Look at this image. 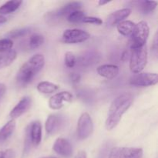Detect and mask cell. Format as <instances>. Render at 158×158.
Listing matches in <instances>:
<instances>
[{"mask_svg": "<svg viewBox=\"0 0 158 158\" xmlns=\"http://www.w3.org/2000/svg\"><path fill=\"white\" fill-rule=\"evenodd\" d=\"M119 67L116 65L105 64L100 66L97 69V72L100 77L107 80H113L116 78L119 74Z\"/></svg>", "mask_w": 158, "mask_h": 158, "instance_id": "15", "label": "cell"}, {"mask_svg": "<svg viewBox=\"0 0 158 158\" xmlns=\"http://www.w3.org/2000/svg\"><path fill=\"white\" fill-rule=\"evenodd\" d=\"M131 14V9L130 8L118 9L115 12L110 14L109 16L106 19V25L109 27H112L115 25H117L120 22L125 20Z\"/></svg>", "mask_w": 158, "mask_h": 158, "instance_id": "12", "label": "cell"}, {"mask_svg": "<svg viewBox=\"0 0 158 158\" xmlns=\"http://www.w3.org/2000/svg\"><path fill=\"white\" fill-rule=\"evenodd\" d=\"M90 35L89 32L83 29H66L63 33V41L67 44L81 43L89 40Z\"/></svg>", "mask_w": 158, "mask_h": 158, "instance_id": "8", "label": "cell"}, {"mask_svg": "<svg viewBox=\"0 0 158 158\" xmlns=\"http://www.w3.org/2000/svg\"><path fill=\"white\" fill-rule=\"evenodd\" d=\"M13 46V41L9 38H4L0 40V53L7 52L12 49Z\"/></svg>", "mask_w": 158, "mask_h": 158, "instance_id": "25", "label": "cell"}, {"mask_svg": "<svg viewBox=\"0 0 158 158\" xmlns=\"http://www.w3.org/2000/svg\"><path fill=\"white\" fill-rule=\"evenodd\" d=\"M94 132V122L87 113H83L77 123V134L80 140H86Z\"/></svg>", "mask_w": 158, "mask_h": 158, "instance_id": "5", "label": "cell"}, {"mask_svg": "<svg viewBox=\"0 0 158 158\" xmlns=\"http://www.w3.org/2000/svg\"><path fill=\"white\" fill-rule=\"evenodd\" d=\"M135 23L130 20H123L117 25V31L120 34L124 36L131 35L134 31Z\"/></svg>", "mask_w": 158, "mask_h": 158, "instance_id": "19", "label": "cell"}, {"mask_svg": "<svg viewBox=\"0 0 158 158\" xmlns=\"http://www.w3.org/2000/svg\"><path fill=\"white\" fill-rule=\"evenodd\" d=\"M85 16H86V15H85V13L83 12V11L77 10L68 15L67 20L69 22V23H80V22L83 21V19H84Z\"/></svg>", "mask_w": 158, "mask_h": 158, "instance_id": "24", "label": "cell"}, {"mask_svg": "<svg viewBox=\"0 0 158 158\" xmlns=\"http://www.w3.org/2000/svg\"><path fill=\"white\" fill-rule=\"evenodd\" d=\"M62 121L60 117L56 114H51L46 120L45 129H46V133L51 135V134H54L55 133H56L60 129Z\"/></svg>", "mask_w": 158, "mask_h": 158, "instance_id": "16", "label": "cell"}, {"mask_svg": "<svg viewBox=\"0 0 158 158\" xmlns=\"http://www.w3.org/2000/svg\"><path fill=\"white\" fill-rule=\"evenodd\" d=\"M4 158H15V152L12 149H8L4 151Z\"/></svg>", "mask_w": 158, "mask_h": 158, "instance_id": "30", "label": "cell"}, {"mask_svg": "<svg viewBox=\"0 0 158 158\" xmlns=\"http://www.w3.org/2000/svg\"><path fill=\"white\" fill-rule=\"evenodd\" d=\"M15 128V120H10L0 130V142L6 141L13 134Z\"/></svg>", "mask_w": 158, "mask_h": 158, "instance_id": "18", "label": "cell"}, {"mask_svg": "<svg viewBox=\"0 0 158 158\" xmlns=\"http://www.w3.org/2000/svg\"><path fill=\"white\" fill-rule=\"evenodd\" d=\"M49 158H56V157H49Z\"/></svg>", "mask_w": 158, "mask_h": 158, "instance_id": "38", "label": "cell"}, {"mask_svg": "<svg viewBox=\"0 0 158 158\" xmlns=\"http://www.w3.org/2000/svg\"><path fill=\"white\" fill-rule=\"evenodd\" d=\"M71 80H72L73 82H75V83H77V82L80 81V76L78 75V74L73 73L72 75H71Z\"/></svg>", "mask_w": 158, "mask_h": 158, "instance_id": "32", "label": "cell"}, {"mask_svg": "<svg viewBox=\"0 0 158 158\" xmlns=\"http://www.w3.org/2000/svg\"><path fill=\"white\" fill-rule=\"evenodd\" d=\"M148 63V50L146 46L131 49L130 59V69L134 74L140 73L146 66Z\"/></svg>", "mask_w": 158, "mask_h": 158, "instance_id": "3", "label": "cell"}, {"mask_svg": "<svg viewBox=\"0 0 158 158\" xmlns=\"http://www.w3.org/2000/svg\"><path fill=\"white\" fill-rule=\"evenodd\" d=\"M73 95L67 91H63L56 94L50 97L49 100V106L53 110H59L64 106L65 102L72 101Z\"/></svg>", "mask_w": 158, "mask_h": 158, "instance_id": "9", "label": "cell"}, {"mask_svg": "<svg viewBox=\"0 0 158 158\" xmlns=\"http://www.w3.org/2000/svg\"><path fill=\"white\" fill-rule=\"evenodd\" d=\"M29 136L33 146L40 144L42 140V125L40 121H34L29 126Z\"/></svg>", "mask_w": 158, "mask_h": 158, "instance_id": "14", "label": "cell"}, {"mask_svg": "<svg viewBox=\"0 0 158 158\" xmlns=\"http://www.w3.org/2000/svg\"><path fill=\"white\" fill-rule=\"evenodd\" d=\"M0 158H4V151H0Z\"/></svg>", "mask_w": 158, "mask_h": 158, "instance_id": "37", "label": "cell"}, {"mask_svg": "<svg viewBox=\"0 0 158 158\" xmlns=\"http://www.w3.org/2000/svg\"><path fill=\"white\" fill-rule=\"evenodd\" d=\"M37 90L40 93L43 94H49L55 93L56 91L60 89V86L58 85L55 84L53 83H51L49 81H43L40 82L36 86Z\"/></svg>", "mask_w": 158, "mask_h": 158, "instance_id": "21", "label": "cell"}, {"mask_svg": "<svg viewBox=\"0 0 158 158\" xmlns=\"http://www.w3.org/2000/svg\"><path fill=\"white\" fill-rule=\"evenodd\" d=\"M16 57L17 53L14 49L0 53V69L12 64Z\"/></svg>", "mask_w": 158, "mask_h": 158, "instance_id": "17", "label": "cell"}, {"mask_svg": "<svg viewBox=\"0 0 158 158\" xmlns=\"http://www.w3.org/2000/svg\"><path fill=\"white\" fill-rule=\"evenodd\" d=\"M64 62L65 65L68 68H73L75 66L76 63H77V57L73 52H67L65 54Z\"/></svg>", "mask_w": 158, "mask_h": 158, "instance_id": "26", "label": "cell"}, {"mask_svg": "<svg viewBox=\"0 0 158 158\" xmlns=\"http://www.w3.org/2000/svg\"><path fill=\"white\" fill-rule=\"evenodd\" d=\"M152 50H153V52H154V54L157 56V34H156L155 38H154V44H153V46H152Z\"/></svg>", "mask_w": 158, "mask_h": 158, "instance_id": "31", "label": "cell"}, {"mask_svg": "<svg viewBox=\"0 0 158 158\" xmlns=\"http://www.w3.org/2000/svg\"><path fill=\"white\" fill-rule=\"evenodd\" d=\"M43 158H46V157H43Z\"/></svg>", "mask_w": 158, "mask_h": 158, "instance_id": "39", "label": "cell"}, {"mask_svg": "<svg viewBox=\"0 0 158 158\" xmlns=\"http://www.w3.org/2000/svg\"><path fill=\"white\" fill-rule=\"evenodd\" d=\"M143 150L137 148L116 147L110 152L108 158H141Z\"/></svg>", "mask_w": 158, "mask_h": 158, "instance_id": "7", "label": "cell"}, {"mask_svg": "<svg viewBox=\"0 0 158 158\" xmlns=\"http://www.w3.org/2000/svg\"><path fill=\"white\" fill-rule=\"evenodd\" d=\"M82 22L85 23H90V24L95 25H101L103 23L101 19L94 16H85Z\"/></svg>", "mask_w": 158, "mask_h": 158, "instance_id": "28", "label": "cell"}, {"mask_svg": "<svg viewBox=\"0 0 158 158\" xmlns=\"http://www.w3.org/2000/svg\"><path fill=\"white\" fill-rule=\"evenodd\" d=\"M81 7L82 3L80 2H71L65 5L62 8H60V9L53 11L51 13H49V15H50L52 17H56V18L68 16L72 12H75L77 10H80Z\"/></svg>", "mask_w": 158, "mask_h": 158, "instance_id": "13", "label": "cell"}, {"mask_svg": "<svg viewBox=\"0 0 158 158\" xmlns=\"http://www.w3.org/2000/svg\"><path fill=\"white\" fill-rule=\"evenodd\" d=\"M110 1H103V0H100V1L98 2V4L100 5V6H103V5H106L107 4V3H109Z\"/></svg>", "mask_w": 158, "mask_h": 158, "instance_id": "36", "label": "cell"}, {"mask_svg": "<svg viewBox=\"0 0 158 158\" xmlns=\"http://www.w3.org/2000/svg\"><path fill=\"white\" fill-rule=\"evenodd\" d=\"M32 105V99L30 97H23L21 100L19 101V103L14 106L13 109L9 114V116L12 118V120L19 118L22 115L27 112L31 107Z\"/></svg>", "mask_w": 158, "mask_h": 158, "instance_id": "11", "label": "cell"}, {"mask_svg": "<svg viewBox=\"0 0 158 158\" xmlns=\"http://www.w3.org/2000/svg\"><path fill=\"white\" fill-rule=\"evenodd\" d=\"M75 158H86V153L84 151H79Z\"/></svg>", "mask_w": 158, "mask_h": 158, "instance_id": "33", "label": "cell"}, {"mask_svg": "<svg viewBox=\"0 0 158 158\" xmlns=\"http://www.w3.org/2000/svg\"><path fill=\"white\" fill-rule=\"evenodd\" d=\"M52 149L57 154L63 157H70L73 154V148L71 143L69 140L62 137L56 140Z\"/></svg>", "mask_w": 158, "mask_h": 158, "instance_id": "10", "label": "cell"}, {"mask_svg": "<svg viewBox=\"0 0 158 158\" xmlns=\"http://www.w3.org/2000/svg\"><path fill=\"white\" fill-rule=\"evenodd\" d=\"M133 102L134 96L129 93H123L113 100L105 123L108 131H111L118 125L123 114L129 110Z\"/></svg>", "mask_w": 158, "mask_h": 158, "instance_id": "1", "label": "cell"}, {"mask_svg": "<svg viewBox=\"0 0 158 158\" xmlns=\"http://www.w3.org/2000/svg\"><path fill=\"white\" fill-rule=\"evenodd\" d=\"M44 37L40 34H33L30 36L29 40V47L32 49H35L41 46L44 43Z\"/></svg>", "mask_w": 158, "mask_h": 158, "instance_id": "23", "label": "cell"}, {"mask_svg": "<svg viewBox=\"0 0 158 158\" xmlns=\"http://www.w3.org/2000/svg\"><path fill=\"white\" fill-rule=\"evenodd\" d=\"M5 92H6V86L0 83V97H2Z\"/></svg>", "mask_w": 158, "mask_h": 158, "instance_id": "34", "label": "cell"}, {"mask_svg": "<svg viewBox=\"0 0 158 158\" xmlns=\"http://www.w3.org/2000/svg\"><path fill=\"white\" fill-rule=\"evenodd\" d=\"M158 82V76L155 73H140L134 74L130 79V84L134 86H154Z\"/></svg>", "mask_w": 158, "mask_h": 158, "instance_id": "6", "label": "cell"}, {"mask_svg": "<svg viewBox=\"0 0 158 158\" xmlns=\"http://www.w3.org/2000/svg\"><path fill=\"white\" fill-rule=\"evenodd\" d=\"M150 34V28L145 21H140L135 24L131 34V48H138L145 46Z\"/></svg>", "mask_w": 158, "mask_h": 158, "instance_id": "4", "label": "cell"}, {"mask_svg": "<svg viewBox=\"0 0 158 158\" xmlns=\"http://www.w3.org/2000/svg\"><path fill=\"white\" fill-rule=\"evenodd\" d=\"M22 3H23V1H20V0H12V1L6 2L0 7V14L2 15L12 13L20 7Z\"/></svg>", "mask_w": 158, "mask_h": 158, "instance_id": "20", "label": "cell"}, {"mask_svg": "<svg viewBox=\"0 0 158 158\" xmlns=\"http://www.w3.org/2000/svg\"><path fill=\"white\" fill-rule=\"evenodd\" d=\"M138 3L140 4V11L144 14L153 12L157 6V2L156 1H141Z\"/></svg>", "mask_w": 158, "mask_h": 158, "instance_id": "22", "label": "cell"}, {"mask_svg": "<svg viewBox=\"0 0 158 158\" xmlns=\"http://www.w3.org/2000/svg\"><path fill=\"white\" fill-rule=\"evenodd\" d=\"M45 65V58L42 54H35L26 61L19 70L17 83L21 86L29 84L34 77L42 70Z\"/></svg>", "mask_w": 158, "mask_h": 158, "instance_id": "2", "label": "cell"}, {"mask_svg": "<svg viewBox=\"0 0 158 158\" xmlns=\"http://www.w3.org/2000/svg\"><path fill=\"white\" fill-rule=\"evenodd\" d=\"M96 54H87V55H85L83 56V59L81 60V63H83V66H86V64H89L91 63H95L94 61H96Z\"/></svg>", "mask_w": 158, "mask_h": 158, "instance_id": "29", "label": "cell"}, {"mask_svg": "<svg viewBox=\"0 0 158 158\" xmlns=\"http://www.w3.org/2000/svg\"><path fill=\"white\" fill-rule=\"evenodd\" d=\"M29 32V29L28 28H25V29H16V30L11 31L8 33V37L9 39H16L19 37H22L23 35H26L27 33Z\"/></svg>", "mask_w": 158, "mask_h": 158, "instance_id": "27", "label": "cell"}, {"mask_svg": "<svg viewBox=\"0 0 158 158\" xmlns=\"http://www.w3.org/2000/svg\"><path fill=\"white\" fill-rule=\"evenodd\" d=\"M6 21H7V19H6V17H4L3 15H0V26L2 24H4V23H6Z\"/></svg>", "mask_w": 158, "mask_h": 158, "instance_id": "35", "label": "cell"}]
</instances>
